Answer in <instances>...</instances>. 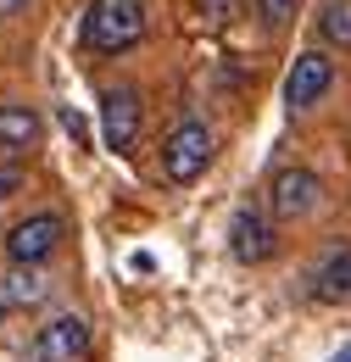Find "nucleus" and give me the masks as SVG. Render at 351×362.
Listing matches in <instances>:
<instances>
[{
    "mask_svg": "<svg viewBox=\"0 0 351 362\" xmlns=\"http://www.w3.org/2000/svg\"><path fill=\"white\" fill-rule=\"evenodd\" d=\"M145 40V6L139 0H89L84 11V45L123 56Z\"/></svg>",
    "mask_w": 351,
    "mask_h": 362,
    "instance_id": "1",
    "label": "nucleus"
},
{
    "mask_svg": "<svg viewBox=\"0 0 351 362\" xmlns=\"http://www.w3.org/2000/svg\"><path fill=\"white\" fill-rule=\"evenodd\" d=\"M207 162H212V129H207L201 117L173 123V134L162 139V173L173 184H195L207 173Z\"/></svg>",
    "mask_w": 351,
    "mask_h": 362,
    "instance_id": "2",
    "label": "nucleus"
},
{
    "mask_svg": "<svg viewBox=\"0 0 351 362\" xmlns=\"http://www.w3.org/2000/svg\"><path fill=\"white\" fill-rule=\"evenodd\" d=\"M62 240H67V218H62V212H34V218L11 223L6 257H11L17 268H34V262H45L50 251H62Z\"/></svg>",
    "mask_w": 351,
    "mask_h": 362,
    "instance_id": "3",
    "label": "nucleus"
},
{
    "mask_svg": "<svg viewBox=\"0 0 351 362\" xmlns=\"http://www.w3.org/2000/svg\"><path fill=\"white\" fill-rule=\"evenodd\" d=\"M84 357H89V323L79 313L40 323V334L28 340V362H84Z\"/></svg>",
    "mask_w": 351,
    "mask_h": 362,
    "instance_id": "4",
    "label": "nucleus"
},
{
    "mask_svg": "<svg viewBox=\"0 0 351 362\" xmlns=\"http://www.w3.org/2000/svg\"><path fill=\"white\" fill-rule=\"evenodd\" d=\"M100 134H106V151H117V156L134 151V139H139V90L134 84L100 90Z\"/></svg>",
    "mask_w": 351,
    "mask_h": 362,
    "instance_id": "5",
    "label": "nucleus"
},
{
    "mask_svg": "<svg viewBox=\"0 0 351 362\" xmlns=\"http://www.w3.org/2000/svg\"><path fill=\"white\" fill-rule=\"evenodd\" d=\"M229 251H234V262H246V268L267 262V257L279 251V234H273V223H267V212L240 206V212L229 218Z\"/></svg>",
    "mask_w": 351,
    "mask_h": 362,
    "instance_id": "6",
    "label": "nucleus"
},
{
    "mask_svg": "<svg viewBox=\"0 0 351 362\" xmlns=\"http://www.w3.org/2000/svg\"><path fill=\"white\" fill-rule=\"evenodd\" d=\"M329 84H335V56H323V50H301L296 67H290V78H284V100H290V112L318 106V100L329 95Z\"/></svg>",
    "mask_w": 351,
    "mask_h": 362,
    "instance_id": "7",
    "label": "nucleus"
},
{
    "mask_svg": "<svg viewBox=\"0 0 351 362\" xmlns=\"http://www.w3.org/2000/svg\"><path fill=\"white\" fill-rule=\"evenodd\" d=\"M267 201H273V218H307V212H318V201H323V184H318L312 168H279Z\"/></svg>",
    "mask_w": 351,
    "mask_h": 362,
    "instance_id": "8",
    "label": "nucleus"
},
{
    "mask_svg": "<svg viewBox=\"0 0 351 362\" xmlns=\"http://www.w3.org/2000/svg\"><path fill=\"white\" fill-rule=\"evenodd\" d=\"M40 134H45V123H40L34 106H23V100H0V151H6V156L34 151Z\"/></svg>",
    "mask_w": 351,
    "mask_h": 362,
    "instance_id": "9",
    "label": "nucleus"
},
{
    "mask_svg": "<svg viewBox=\"0 0 351 362\" xmlns=\"http://www.w3.org/2000/svg\"><path fill=\"white\" fill-rule=\"evenodd\" d=\"M312 296L329 301V307L351 301V245H335V251L312 268Z\"/></svg>",
    "mask_w": 351,
    "mask_h": 362,
    "instance_id": "10",
    "label": "nucleus"
},
{
    "mask_svg": "<svg viewBox=\"0 0 351 362\" xmlns=\"http://www.w3.org/2000/svg\"><path fill=\"white\" fill-rule=\"evenodd\" d=\"M318 34H323L329 45L351 50V0H323V11H318Z\"/></svg>",
    "mask_w": 351,
    "mask_h": 362,
    "instance_id": "11",
    "label": "nucleus"
},
{
    "mask_svg": "<svg viewBox=\"0 0 351 362\" xmlns=\"http://www.w3.org/2000/svg\"><path fill=\"white\" fill-rule=\"evenodd\" d=\"M50 296V279L34 268H11V279H6V301H17V307H34V301H45Z\"/></svg>",
    "mask_w": 351,
    "mask_h": 362,
    "instance_id": "12",
    "label": "nucleus"
},
{
    "mask_svg": "<svg viewBox=\"0 0 351 362\" xmlns=\"http://www.w3.org/2000/svg\"><path fill=\"white\" fill-rule=\"evenodd\" d=\"M257 11H263L267 28H284V23H290V11H296V0H257Z\"/></svg>",
    "mask_w": 351,
    "mask_h": 362,
    "instance_id": "13",
    "label": "nucleus"
},
{
    "mask_svg": "<svg viewBox=\"0 0 351 362\" xmlns=\"http://www.w3.org/2000/svg\"><path fill=\"white\" fill-rule=\"evenodd\" d=\"M17 189H23V168L17 162H0V201H11Z\"/></svg>",
    "mask_w": 351,
    "mask_h": 362,
    "instance_id": "14",
    "label": "nucleus"
},
{
    "mask_svg": "<svg viewBox=\"0 0 351 362\" xmlns=\"http://www.w3.org/2000/svg\"><path fill=\"white\" fill-rule=\"evenodd\" d=\"M201 11H207V23H229V17H240V0H201Z\"/></svg>",
    "mask_w": 351,
    "mask_h": 362,
    "instance_id": "15",
    "label": "nucleus"
},
{
    "mask_svg": "<svg viewBox=\"0 0 351 362\" xmlns=\"http://www.w3.org/2000/svg\"><path fill=\"white\" fill-rule=\"evenodd\" d=\"M23 6H28V0H0V17H17Z\"/></svg>",
    "mask_w": 351,
    "mask_h": 362,
    "instance_id": "16",
    "label": "nucleus"
},
{
    "mask_svg": "<svg viewBox=\"0 0 351 362\" xmlns=\"http://www.w3.org/2000/svg\"><path fill=\"white\" fill-rule=\"evenodd\" d=\"M335 362H351V346H346V351H340V357H335Z\"/></svg>",
    "mask_w": 351,
    "mask_h": 362,
    "instance_id": "17",
    "label": "nucleus"
}]
</instances>
